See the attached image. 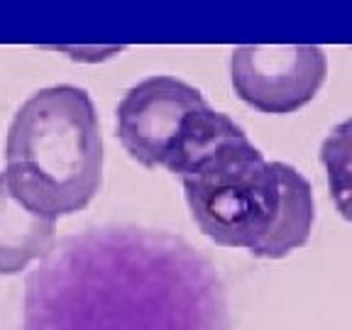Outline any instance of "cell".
Returning <instances> with one entry per match:
<instances>
[{
	"instance_id": "obj_1",
	"label": "cell",
	"mask_w": 352,
	"mask_h": 330,
	"mask_svg": "<svg viewBox=\"0 0 352 330\" xmlns=\"http://www.w3.org/2000/svg\"><path fill=\"white\" fill-rule=\"evenodd\" d=\"M25 330H228V308L184 240L103 228L64 240L30 276Z\"/></svg>"
},
{
	"instance_id": "obj_6",
	"label": "cell",
	"mask_w": 352,
	"mask_h": 330,
	"mask_svg": "<svg viewBox=\"0 0 352 330\" xmlns=\"http://www.w3.org/2000/svg\"><path fill=\"white\" fill-rule=\"evenodd\" d=\"M56 248V218L32 208L0 171V274L28 270L34 259H47Z\"/></svg>"
},
{
	"instance_id": "obj_7",
	"label": "cell",
	"mask_w": 352,
	"mask_h": 330,
	"mask_svg": "<svg viewBox=\"0 0 352 330\" xmlns=\"http://www.w3.org/2000/svg\"><path fill=\"white\" fill-rule=\"evenodd\" d=\"M320 162L328 176V191L338 213L352 223V118L330 130L320 144Z\"/></svg>"
},
{
	"instance_id": "obj_3",
	"label": "cell",
	"mask_w": 352,
	"mask_h": 330,
	"mask_svg": "<svg viewBox=\"0 0 352 330\" xmlns=\"http://www.w3.org/2000/svg\"><path fill=\"white\" fill-rule=\"evenodd\" d=\"M6 174L32 208L56 220L94 201L103 182V138L86 88H42L17 108L8 127Z\"/></svg>"
},
{
	"instance_id": "obj_5",
	"label": "cell",
	"mask_w": 352,
	"mask_h": 330,
	"mask_svg": "<svg viewBox=\"0 0 352 330\" xmlns=\"http://www.w3.org/2000/svg\"><path fill=\"white\" fill-rule=\"evenodd\" d=\"M237 98L264 116H289L316 98L328 56L316 44H242L230 56Z\"/></svg>"
},
{
	"instance_id": "obj_2",
	"label": "cell",
	"mask_w": 352,
	"mask_h": 330,
	"mask_svg": "<svg viewBox=\"0 0 352 330\" xmlns=\"http://www.w3.org/2000/svg\"><path fill=\"white\" fill-rule=\"evenodd\" d=\"M193 223L220 248L284 259L314 230V191L298 169L267 162L237 125L182 174Z\"/></svg>"
},
{
	"instance_id": "obj_4",
	"label": "cell",
	"mask_w": 352,
	"mask_h": 330,
	"mask_svg": "<svg viewBox=\"0 0 352 330\" xmlns=\"http://www.w3.org/2000/svg\"><path fill=\"white\" fill-rule=\"evenodd\" d=\"M116 120L118 140L132 160L179 176L237 127L196 86L166 74L132 86L118 103Z\"/></svg>"
}]
</instances>
